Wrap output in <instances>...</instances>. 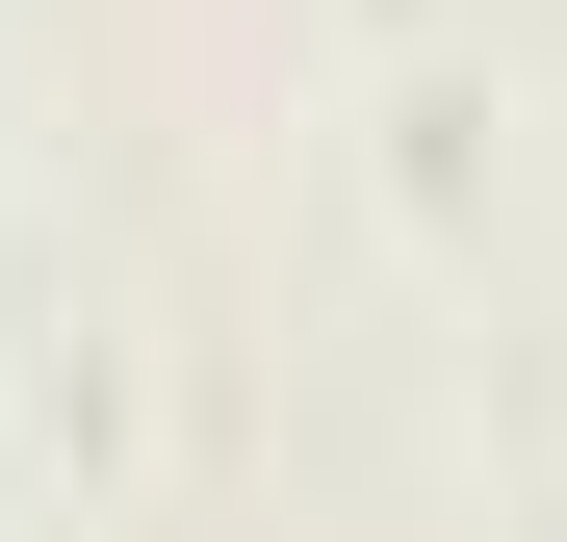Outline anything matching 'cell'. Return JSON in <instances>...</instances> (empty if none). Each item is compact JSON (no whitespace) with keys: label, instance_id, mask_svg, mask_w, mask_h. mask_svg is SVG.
Listing matches in <instances>:
<instances>
[]
</instances>
